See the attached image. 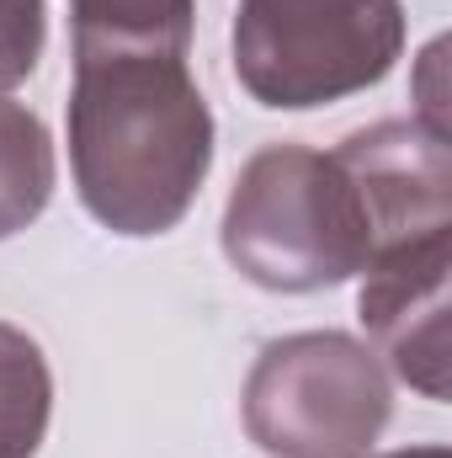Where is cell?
I'll use <instances>...</instances> for the list:
<instances>
[{"instance_id": "6da1fadb", "label": "cell", "mask_w": 452, "mask_h": 458, "mask_svg": "<svg viewBox=\"0 0 452 458\" xmlns=\"http://www.w3.org/2000/svg\"><path fill=\"white\" fill-rule=\"evenodd\" d=\"M70 11L80 203L117 234H165L213 160V117L187 75L192 0H70Z\"/></svg>"}, {"instance_id": "7a4b0ae2", "label": "cell", "mask_w": 452, "mask_h": 458, "mask_svg": "<svg viewBox=\"0 0 452 458\" xmlns=\"http://www.w3.org/2000/svg\"><path fill=\"white\" fill-rule=\"evenodd\" d=\"M224 250L250 283L309 293L372 261L378 219L340 155L277 144L250 160L229 198Z\"/></svg>"}, {"instance_id": "3957f363", "label": "cell", "mask_w": 452, "mask_h": 458, "mask_svg": "<svg viewBox=\"0 0 452 458\" xmlns=\"http://www.w3.org/2000/svg\"><path fill=\"white\" fill-rule=\"evenodd\" d=\"M399 48V0H239L234 16V75L261 107H320L367 91Z\"/></svg>"}, {"instance_id": "277c9868", "label": "cell", "mask_w": 452, "mask_h": 458, "mask_svg": "<svg viewBox=\"0 0 452 458\" xmlns=\"http://www.w3.org/2000/svg\"><path fill=\"white\" fill-rule=\"evenodd\" d=\"M48 187H54V155L43 123L16 102H0V240L43 214Z\"/></svg>"}, {"instance_id": "5b68a950", "label": "cell", "mask_w": 452, "mask_h": 458, "mask_svg": "<svg viewBox=\"0 0 452 458\" xmlns=\"http://www.w3.org/2000/svg\"><path fill=\"white\" fill-rule=\"evenodd\" d=\"M48 427V368L21 331L0 326V458H32Z\"/></svg>"}, {"instance_id": "8992f818", "label": "cell", "mask_w": 452, "mask_h": 458, "mask_svg": "<svg viewBox=\"0 0 452 458\" xmlns=\"http://www.w3.org/2000/svg\"><path fill=\"white\" fill-rule=\"evenodd\" d=\"M43 54V0H0V86L32 75Z\"/></svg>"}, {"instance_id": "52a82bcc", "label": "cell", "mask_w": 452, "mask_h": 458, "mask_svg": "<svg viewBox=\"0 0 452 458\" xmlns=\"http://www.w3.org/2000/svg\"><path fill=\"white\" fill-rule=\"evenodd\" d=\"M399 458H448L442 448H426V454H399Z\"/></svg>"}]
</instances>
